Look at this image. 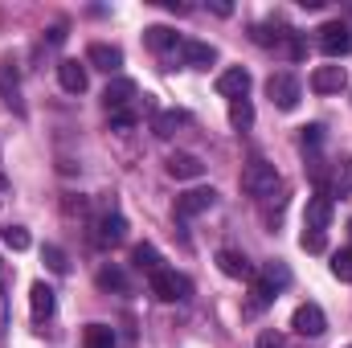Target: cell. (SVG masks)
Masks as SVG:
<instances>
[{
  "label": "cell",
  "mask_w": 352,
  "mask_h": 348,
  "mask_svg": "<svg viewBox=\"0 0 352 348\" xmlns=\"http://www.w3.org/2000/svg\"><path fill=\"white\" fill-rule=\"evenodd\" d=\"M278 188H283V176H278L274 164H266V160L254 156V160L242 168V193H246L250 201H270Z\"/></svg>",
  "instance_id": "obj_1"
},
{
  "label": "cell",
  "mask_w": 352,
  "mask_h": 348,
  "mask_svg": "<svg viewBox=\"0 0 352 348\" xmlns=\"http://www.w3.org/2000/svg\"><path fill=\"white\" fill-rule=\"evenodd\" d=\"M250 37H254L263 50H274V54H283V58H303V41H299V33L287 29V25H254Z\"/></svg>",
  "instance_id": "obj_2"
},
{
  "label": "cell",
  "mask_w": 352,
  "mask_h": 348,
  "mask_svg": "<svg viewBox=\"0 0 352 348\" xmlns=\"http://www.w3.org/2000/svg\"><path fill=\"white\" fill-rule=\"evenodd\" d=\"M291 283V270L283 266V262H270L263 274L254 279V303H250V312H258V307H266V303H274L278 299V291Z\"/></svg>",
  "instance_id": "obj_3"
},
{
  "label": "cell",
  "mask_w": 352,
  "mask_h": 348,
  "mask_svg": "<svg viewBox=\"0 0 352 348\" xmlns=\"http://www.w3.org/2000/svg\"><path fill=\"white\" fill-rule=\"evenodd\" d=\"M266 94H270V102H274L278 111H295L299 98H303V83H299L291 70H278V74L266 78Z\"/></svg>",
  "instance_id": "obj_4"
},
{
  "label": "cell",
  "mask_w": 352,
  "mask_h": 348,
  "mask_svg": "<svg viewBox=\"0 0 352 348\" xmlns=\"http://www.w3.org/2000/svg\"><path fill=\"white\" fill-rule=\"evenodd\" d=\"M148 283H152V295H156L160 303H184V299L192 295V283H188L184 274H176V270H168V266H164L160 274H152Z\"/></svg>",
  "instance_id": "obj_5"
},
{
  "label": "cell",
  "mask_w": 352,
  "mask_h": 348,
  "mask_svg": "<svg viewBox=\"0 0 352 348\" xmlns=\"http://www.w3.org/2000/svg\"><path fill=\"white\" fill-rule=\"evenodd\" d=\"M176 66H188V70H209L213 62H217V50L213 45H205V41H184L180 37V45H176Z\"/></svg>",
  "instance_id": "obj_6"
},
{
  "label": "cell",
  "mask_w": 352,
  "mask_h": 348,
  "mask_svg": "<svg viewBox=\"0 0 352 348\" xmlns=\"http://www.w3.org/2000/svg\"><path fill=\"white\" fill-rule=\"evenodd\" d=\"M291 328H295L299 336H324L328 316H324V307H320V303H299V307H295V316H291Z\"/></svg>",
  "instance_id": "obj_7"
},
{
  "label": "cell",
  "mask_w": 352,
  "mask_h": 348,
  "mask_svg": "<svg viewBox=\"0 0 352 348\" xmlns=\"http://www.w3.org/2000/svg\"><path fill=\"white\" fill-rule=\"evenodd\" d=\"M135 94H140V87H135L131 78H115V83H107V90H102V107H107V115L131 111Z\"/></svg>",
  "instance_id": "obj_8"
},
{
  "label": "cell",
  "mask_w": 352,
  "mask_h": 348,
  "mask_svg": "<svg viewBox=\"0 0 352 348\" xmlns=\"http://www.w3.org/2000/svg\"><path fill=\"white\" fill-rule=\"evenodd\" d=\"M320 50H324L328 58H344L352 50V29L340 25V21H328V25L320 29Z\"/></svg>",
  "instance_id": "obj_9"
},
{
  "label": "cell",
  "mask_w": 352,
  "mask_h": 348,
  "mask_svg": "<svg viewBox=\"0 0 352 348\" xmlns=\"http://www.w3.org/2000/svg\"><path fill=\"white\" fill-rule=\"evenodd\" d=\"M213 205H217V193L213 188H188V193L176 197V217H197V213H205Z\"/></svg>",
  "instance_id": "obj_10"
},
{
  "label": "cell",
  "mask_w": 352,
  "mask_h": 348,
  "mask_svg": "<svg viewBox=\"0 0 352 348\" xmlns=\"http://www.w3.org/2000/svg\"><path fill=\"white\" fill-rule=\"evenodd\" d=\"M344 87H349L344 66H316V70H311V90H316V94H340Z\"/></svg>",
  "instance_id": "obj_11"
},
{
  "label": "cell",
  "mask_w": 352,
  "mask_h": 348,
  "mask_svg": "<svg viewBox=\"0 0 352 348\" xmlns=\"http://www.w3.org/2000/svg\"><path fill=\"white\" fill-rule=\"evenodd\" d=\"M246 90H250V74H246L242 66H230V70L217 74V94H226L230 102H234V98H246Z\"/></svg>",
  "instance_id": "obj_12"
},
{
  "label": "cell",
  "mask_w": 352,
  "mask_h": 348,
  "mask_svg": "<svg viewBox=\"0 0 352 348\" xmlns=\"http://www.w3.org/2000/svg\"><path fill=\"white\" fill-rule=\"evenodd\" d=\"M87 62L94 70H107V74H115L119 66H123V50L119 45H107V41H94L87 50Z\"/></svg>",
  "instance_id": "obj_13"
},
{
  "label": "cell",
  "mask_w": 352,
  "mask_h": 348,
  "mask_svg": "<svg viewBox=\"0 0 352 348\" xmlns=\"http://www.w3.org/2000/svg\"><path fill=\"white\" fill-rule=\"evenodd\" d=\"M0 98H4L16 115H25V102H21V78H16V66H12V62H0Z\"/></svg>",
  "instance_id": "obj_14"
},
{
  "label": "cell",
  "mask_w": 352,
  "mask_h": 348,
  "mask_svg": "<svg viewBox=\"0 0 352 348\" xmlns=\"http://www.w3.org/2000/svg\"><path fill=\"white\" fill-rule=\"evenodd\" d=\"M58 83H62V90L66 94H82L87 90V66L82 62H74V58H66V62H58Z\"/></svg>",
  "instance_id": "obj_15"
},
{
  "label": "cell",
  "mask_w": 352,
  "mask_h": 348,
  "mask_svg": "<svg viewBox=\"0 0 352 348\" xmlns=\"http://www.w3.org/2000/svg\"><path fill=\"white\" fill-rule=\"evenodd\" d=\"M328 221H332V197H311L307 201V213H303V226L316 230V234H324Z\"/></svg>",
  "instance_id": "obj_16"
},
{
  "label": "cell",
  "mask_w": 352,
  "mask_h": 348,
  "mask_svg": "<svg viewBox=\"0 0 352 348\" xmlns=\"http://www.w3.org/2000/svg\"><path fill=\"white\" fill-rule=\"evenodd\" d=\"M201 173H205L201 156H192V152H173L168 156V176H176V180H197Z\"/></svg>",
  "instance_id": "obj_17"
},
{
  "label": "cell",
  "mask_w": 352,
  "mask_h": 348,
  "mask_svg": "<svg viewBox=\"0 0 352 348\" xmlns=\"http://www.w3.org/2000/svg\"><path fill=\"white\" fill-rule=\"evenodd\" d=\"M217 270L221 274H230V279H254V266L246 254H238V250H217Z\"/></svg>",
  "instance_id": "obj_18"
},
{
  "label": "cell",
  "mask_w": 352,
  "mask_h": 348,
  "mask_svg": "<svg viewBox=\"0 0 352 348\" xmlns=\"http://www.w3.org/2000/svg\"><path fill=\"white\" fill-rule=\"evenodd\" d=\"M123 238H127L123 213H102V217H98V242H102V246H119Z\"/></svg>",
  "instance_id": "obj_19"
},
{
  "label": "cell",
  "mask_w": 352,
  "mask_h": 348,
  "mask_svg": "<svg viewBox=\"0 0 352 348\" xmlns=\"http://www.w3.org/2000/svg\"><path fill=\"white\" fill-rule=\"evenodd\" d=\"M144 41H148V50H156V54H176V45H180V37H176L168 25H148V29H144Z\"/></svg>",
  "instance_id": "obj_20"
},
{
  "label": "cell",
  "mask_w": 352,
  "mask_h": 348,
  "mask_svg": "<svg viewBox=\"0 0 352 348\" xmlns=\"http://www.w3.org/2000/svg\"><path fill=\"white\" fill-rule=\"evenodd\" d=\"M29 303H33V320H50V316H54V307H58V299H54V287H45V283H33V291H29Z\"/></svg>",
  "instance_id": "obj_21"
},
{
  "label": "cell",
  "mask_w": 352,
  "mask_h": 348,
  "mask_svg": "<svg viewBox=\"0 0 352 348\" xmlns=\"http://www.w3.org/2000/svg\"><path fill=\"white\" fill-rule=\"evenodd\" d=\"M131 262H135V270H144L148 279L164 270V259H160V250H156V246H148V242H140V246L131 250Z\"/></svg>",
  "instance_id": "obj_22"
},
{
  "label": "cell",
  "mask_w": 352,
  "mask_h": 348,
  "mask_svg": "<svg viewBox=\"0 0 352 348\" xmlns=\"http://www.w3.org/2000/svg\"><path fill=\"white\" fill-rule=\"evenodd\" d=\"M184 123H188V115H184V111H160L152 127H156V135H160V140H168V135H176V127H184Z\"/></svg>",
  "instance_id": "obj_23"
},
{
  "label": "cell",
  "mask_w": 352,
  "mask_h": 348,
  "mask_svg": "<svg viewBox=\"0 0 352 348\" xmlns=\"http://www.w3.org/2000/svg\"><path fill=\"white\" fill-rule=\"evenodd\" d=\"M230 123H234L238 131H246V127L254 123V107H250V98H234V102H230Z\"/></svg>",
  "instance_id": "obj_24"
},
{
  "label": "cell",
  "mask_w": 352,
  "mask_h": 348,
  "mask_svg": "<svg viewBox=\"0 0 352 348\" xmlns=\"http://www.w3.org/2000/svg\"><path fill=\"white\" fill-rule=\"evenodd\" d=\"M82 345L87 348H115V332H111L107 324H90L87 336H82Z\"/></svg>",
  "instance_id": "obj_25"
},
{
  "label": "cell",
  "mask_w": 352,
  "mask_h": 348,
  "mask_svg": "<svg viewBox=\"0 0 352 348\" xmlns=\"http://www.w3.org/2000/svg\"><path fill=\"white\" fill-rule=\"evenodd\" d=\"M98 287H102V291H127V274H123L119 266H102V270H98Z\"/></svg>",
  "instance_id": "obj_26"
},
{
  "label": "cell",
  "mask_w": 352,
  "mask_h": 348,
  "mask_svg": "<svg viewBox=\"0 0 352 348\" xmlns=\"http://www.w3.org/2000/svg\"><path fill=\"white\" fill-rule=\"evenodd\" d=\"M332 274H336L340 283H352V246H344V250L332 259Z\"/></svg>",
  "instance_id": "obj_27"
},
{
  "label": "cell",
  "mask_w": 352,
  "mask_h": 348,
  "mask_svg": "<svg viewBox=\"0 0 352 348\" xmlns=\"http://www.w3.org/2000/svg\"><path fill=\"white\" fill-rule=\"evenodd\" d=\"M4 242L21 254V250H29V230L25 226H4Z\"/></svg>",
  "instance_id": "obj_28"
},
{
  "label": "cell",
  "mask_w": 352,
  "mask_h": 348,
  "mask_svg": "<svg viewBox=\"0 0 352 348\" xmlns=\"http://www.w3.org/2000/svg\"><path fill=\"white\" fill-rule=\"evenodd\" d=\"M299 246H303V250H311V254H320V250L328 246V238H324V234H316V230H303V238H299Z\"/></svg>",
  "instance_id": "obj_29"
},
{
  "label": "cell",
  "mask_w": 352,
  "mask_h": 348,
  "mask_svg": "<svg viewBox=\"0 0 352 348\" xmlns=\"http://www.w3.org/2000/svg\"><path fill=\"white\" fill-rule=\"evenodd\" d=\"M45 262H50V270H58V274L70 270V262H66V254H62L58 246H45Z\"/></svg>",
  "instance_id": "obj_30"
},
{
  "label": "cell",
  "mask_w": 352,
  "mask_h": 348,
  "mask_svg": "<svg viewBox=\"0 0 352 348\" xmlns=\"http://www.w3.org/2000/svg\"><path fill=\"white\" fill-rule=\"evenodd\" d=\"M111 127H115V131H127V127H135V111H119V115H111Z\"/></svg>",
  "instance_id": "obj_31"
},
{
  "label": "cell",
  "mask_w": 352,
  "mask_h": 348,
  "mask_svg": "<svg viewBox=\"0 0 352 348\" xmlns=\"http://www.w3.org/2000/svg\"><path fill=\"white\" fill-rule=\"evenodd\" d=\"M258 348H283V336H278L274 328H266L263 336H258Z\"/></svg>",
  "instance_id": "obj_32"
},
{
  "label": "cell",
  "mask_w": 352,
  "mask_h": 348,
  "mask_svg": "<svg viewBox=\"0 0 352 348\" xmlns=\"http://www.w3.org/2000/svg\"><path fill=\"white\" fill-rule=\"evenodd\" d=\"M320 140H324V127H320V123H316V127H303V148H307V144L316 148Z\"/></svg>",
  "instance_id": "obj_33"
},
{
  "label": "cell",
  "mask_w": 352,
  "mask_h": 348,
  "mask_svg": "<svg viewBox=\"0 0 352 348\" xmlns=\"http://www.w3.org/2000/svg\"><path fill=\"white\" fill-rule=\"evenodd\" d=\"M4 324H8V299H4V291H0V332H4Z\"/></svg>",
  "instance_id": "obj_34"
},
{
  "label": "cell",
  "mask_w": 352,
  "mask_h": 348,
  "mask_svg": "<svg viewBox=\"0 0 352 348\" xmlns=\"http://www.w3.org/2000/svg\"><path fill=\"white\" fill-rule=\"evenodd\" d=\"M4 193H8V180H4V173H0V197H4Z\"/></svg>",
  "instance_id": "obj_35"
},
{
  "label": "cell",
  "mask_w": 352,
  "mask_h": 348,
  "mask_svg": "<svg viewBox=\"0 0 352 348\" xmlns=\"http://www.w3.org/2000/svg\"><path fill=\"white\" fill-rule=\"evenodd\" d=\"M0 279H4V266H0Z\"/></svg>",
  "instance_id": "obj_36"
}]
</instances>
